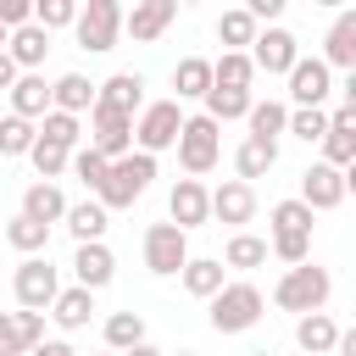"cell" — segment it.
<instances>
[{"label":"cell","mask_w":356,"mask_h":356,"mask_svg":"<svg viewBox=\"0 0 356 356\" xmlns=\"http://www.w3.org/2000/svg\"><path fill=\"white\" fill-rule=\"evenodd\" d=\"M256 33H261V28L250 22V11H245V6H234V11H222V17H217V39H222V44H234V50H245Z\"/></svg>","instance_id":"37"},{"label":"cell","mask_w":356,"mask_h":356,"mask_svg":"<svg viewBox=\"0 0 356 356\" xmlns=\"http://www.w3.org/2000/svg\"><path fill=\"white\" fill-rule=\"evenodd\" d=\"M178 278H184V289L195 295V300H211L228 278H222V261L217 256H189L184 267H178Z\"/></svg>","instance_id":"24"},{"label":"cell","mask_w":356,"mask_h":356,"mask_svg":"<svg viewBox=\"0 0 356 356\" xmlns=\"http://www.w3.org/2000/svg\"><path fill=\"white\" fill-rule=\"evenodd\" d=\"M284 134H295V139H306V145H317V139L328 134V111H289V122H284Z\"/></svg>","instance_id":"43"},{"label":"cell","mask_w":356,"mask_h":356,"mask_svg":"<svg viewBox=\"0 0 356 356\" xmlns=\"http://www.w3.org/2000/svg\"><path fill=\"white\" fill-rule=\"evenodd\" d=\"M167 211H172V228H178V234L211 222V195H206V184H200V178H178L172 195H167Z\"/></svg>","instance_id":"14"},{"label":"cell","mask_w":356,"mask_h":356,"mask_svg":"<svg viewBox=\"0 0 356 356\" xmlns=\"http://www.w3.org/2000/svg\"><path fill=\"white\" fill-rule=\"evenodd\" d=\"M11 289H17V306H22V312H50V300L61 295V278H56V267H50L44 256H22Z\"/></svg>","instance_id":"7"},{"label":"cell","mask_w":356,"mask_h":356,"mask_svg":"<svg viewBox=\"0 0 356 356\" xmlns=\"http://www.w3.org/2000/svg\"><path fill=\"white\" fill-rule=\"evenodd\" d=\"M89 106H95V83H89L83 72H61V78L50 83V111L78 117V111H89Z\"/></svg>","instance_id":"23"},{"label":"cell","mask_w":356,"mask_h":356,"mask_svg":"<svg viewBox=\"0 0 356 356\" xmlns=\"http://www.w3.org/2000/svg\"><path fill=\"white\" fill-rule=\"evenodd\" d=\"M250 356H273V350H250Z\"/></svg>","instance_id":"53"},{"label":"cell","mask_w":356,"mask_h":356,"mask_svg":"<svg viewBox=\"0 0 356 356\" xmlns=\"http://www.w3.org/2000/svg\"><path fill=\"white\" fill-rule=\"evenodd\" d=\"M11 328H17L22 356H28L33 345H44V312H11Z\"/></svg>","instance_id":"45"},{"label":"cell","mask_w":356,"mask_h":356,"mask_svg":"<svg viewBox=\"0 0 356 356\" xmlns=\"http://www.w3.org/2000/svg\"><path fill=\"white\" fill-rule=\"evenodd\" d=\"M67 167L78 172V184H89V189H100V184H106V167H111V161H100V156H95L89 145H83V150H72V156H67Z\"/></svg>","instance_id":"44"},{"label":"cell","mask_w":356,"mask_h":356,"mask_svg":"<svg viewBox=\"0 0 356 356\" xmlns=\"http://www.w3.org/2000/svg\"><path fill=\"white\" fill-rule=\"evenodd\" d=\"M206 195H211V217L245 234V222L256 217V189H250V184H239V178H222V184H217V189H206Z\"/></svg>","instance_id":"15"},{"label":"cell","mask_w":356,"mask_h":356,"mask_svg":"<svg viewBox=\"0 0 356 356\" xmlns=\"http://www.w3.org/2000/svg\"><path fill=\"white\" fill-rule=\"evenodd\" d=\"M44 50H50V33H44V28H33V22H22V28H11V33H6V56L17 61V72H39Z\"/></svg>","instance_id":"20"},{"label":"cell","mask_w":356,"mask_h":356,"mask_svg":"<svg viewBox=\"0 0 356 356\" xmlns=\"http://www.w3.org/2000/svg\"><path fill=\"white\" fill-rule=\"evenodd\" d=\"M0 356H22V345H17V328H11V312H0Z\"/></svg>","instance_id":"48"},{"label":"cell","mask_w":356,"mask_h":356,"mask_svg":"<svg viewBox=\"0 0 356 356\" xmlns=\"http://www.w3.org/2000/svg\"><path fill=\"white\" fill-rule=\"evenodd\" d=\"M345 189H350V178H345L339 167H328V161H312V167L300 172V195H295V200H300V206L317 217V211H334V206L345 200Z\"/></svg>","instance_id":"11"},{"label":"cell","mask_w":356,"mask_h":356,"mask_svg":"<svg viewBox=\"0 0 356 356\" xmlns=\"http://www.w3.org/2000/svg\"><path fill=\"white\" fill-rule=\"evenodd\" d=\"M150 178H156V156H145V150H128L122 161H111V167H106V184L95 189V200H100L106 211H117V206H134V200L150 189Z\"/></svg>","instance_id":"2"},{"label":"cell","mask_w":356,"mask_h":356,"mask_svg":"<svg viewBox=\"0 0 356 356\" xmlns=\"http://www.w3.org/2000/svg\"><path fill=\"white\" fill-rule=\"evenodd\" d=\"M6 239H11V250H22V256H44V245H50V228L17 211V217L6 222Z\"/></svg>","instance_id":"33"},{"label":"cell","mask_w":356,"mask_h":356,"mask_svg":"<svg viewBox=\"0 0 356 356\" xmlns=\"http://www.w3.org/2000/svg\"><path fill=\"white\" fill-rule=\"evenodd\" d=\"M273 161H278V145H261V139H245V145L234 150V172H239V184L267 178V172H273Z\"/></svg>","instance_id":"31"},{"label":"cell","mask_w":356,"mask_h":356,"mask_svg":"<svg viewBox=\"0 0 356 356\" xmlns=\"http://www.w3.org/2000/svg\"><path fill=\"white\" fill-rule=\"evenodd\" d=\"M33 134H39L44 145H61V150H78V139H83V128H78V117H67V111H44Z\"/></svg>","instance_id":"34"},{"label":"cell","mask_w":356,"mask_h":356,"mask_svg":"<svg viewBox=\"0 0 356 356\" xmlns=\"http://www.w3.org/2000/svg\"><path fill=\"white\" fill-rule=\"evenodd\" d=\"M284 78H289V100H295V111H323V100L334 95V72H328L317 56H300Z\"/></svg>","instance_id":"10"},{"label":"cell","mask_w":356,"mask_h":356,"mask_svg":"<svg viewBox=\"0 0 356 356\" xmlns=\"http://www.w3.org/2000/svg\"><path fill=\"white\" fill-rule=\"evenodd\" d=\"M22 22H33V0H0V28L11 33V28H22Z\"/></svg>","instance_id":"46"},{"label":"cell","mask_w":356,"mask_h":356,"mask_svg":"<svg viewBox=\"0 0 356 356\" xmlns=\"http://www.w3.org/2000/svg\"><path fill=\"white\" fill-rule=\"evenodd\" d=\"M250 83H256V67L245 50H222V61H211V89H245L250 95Z\"/></svg>","instance_id":"29"},{"label":"cell","mask_w":356,"mask_h":356,"mask_svg":"<svg viewBox=\"0 0 356 356\" xmlns=\"http://www.w3.org/2000/svg\"><path fill=\"white\" fill-rule=\"evenodd\" d=\"M178 167L189 172V178H206L211 167H217V156H222V128L200 111V117H184V128H178Z\"/></svg>","instance_id":"4"},{"label":"cell","mask_w":356,"mask_h":356,"mask_svg":"<svg viewBox=\"0 0 356 356\" xmlns=\"http://www.w3.org/2000/svg\"><path fill=\"white\" fill-rule=\"evenodd\" d=\"M28 356H78V350H72L67 339H44V345H33Z\"/></svg>","instance_id":"49"},{"label":"cell","mask_w":356,"mask_h":356,"mask_svg":"<svg viewBox=\"0 0 356 356\" xmlns=\"http://www.w3.org/2000/svg\"><path fill=\"white\" fill-rule=\"evenodd\" d=\"M178 356H200V350H178Z\"/></svg>","instance_id":"54"},{"label":"cell","mask_w":356,"mask_h":356,"mask_svg":"<svg viewBox=\"0 0 356 356\" xmlns=\"http://www.w3.org/2000/svg\"><path fill=\"white\" fill-rule=\"evenodd\" d=\"M95 106L122 111V117L145 111V78H139V72H111L106 83H95Z\"/></svg>","instance_id":"17"},{"label":"cell","mask_w":356,"mask_h":356,"mask_svg":"<svg viewBox=\"0 0 356 356\" xmlns=\"http://www.w3.org/2000/svg\"><path fill=\"white\" fill-rule=\"evenodd\" d=\"M250 67L256 72H267V78H284L295 61H300V44H295V33L289 28H261L256 39H250Z\"/></svg>","instance_id":"9"},{"label":"cell","mask_w":356,"mask_h":356,"mask_svg":"<svg viewBox=\"0 0 356 356\" xmlns=\"http://www.w3.org/2000/svg\"><path fill=\"white\" fill-rule=\"evenodd\" d=\"M72 278H78V289H89V295H95V289H106V284L117 278V256L106 250V239H100V245H78V250H72Z\"/></svg>","instance_id":"18"},{"label":"cell","mask_w":356,"mask_h":356,"mask_svg":"<svg viewBox=\"0 0 356 356\" xmlns=\"http://www.w3.org/2000/svg\"><path fill=\"white\" fill-rule=\"evenodd\" d=\"M17 78H22V72H17V61H11V56H6V50H0V89H11V83H17Z\"/></svg>","instance_id":"50"},{"label":"cell","mask_w":356,"mask_h":356,"mask_svg":"<svg viewBox=\"0 0 356 356\" xmlns=\"http://www.w3.org/2000/svg\"><path fill=\"white\" fill-rule=\"evenodd\" d=\"M317 145H323V161H328V167L350 172V161H356V106L339 100V111H328V134H323Z\"/></svg>","instance_id":"13"},{"label":"cell","mask_w":356,"mask_h":356,"mask_svg":"<svg viewBox=\"0 0 356 356\" xmlns=\"http://www.w3.org/2000/svg\"><path fill=\"white\" fill-rule=\"evenodd\" d=\"M61 222L72 228V239H78V245H100V239H106V228H111L100 200H67V217H61Z\"/></svg>","instance_id":"22"},{"label":"cell","mask_w":356,"mask_h":356,"mask_svg":"<svg viewBox=\"0 0 356 356\" xmlns=\"http://www.w3.org/2000/svg\"><path fill=\"white\" fill-rule=\"evenodd\" d=\"M250 111V95L245 89H206V117L222 128V122H234V117H245Z\"/></svg>","instance_id":"35"},{"label":"cell","mask_w":356,"mask_h":356,"mask_svg":"<svg viewBox=\"0 0 356 356\" xmlns=\"http://www.w3.org/2000/svg\"><path fill=\"white\" fill-rule=\"evenodd\" d=\"M267 222H273V234H312V211L300 200H278L267 211Z\"/></svg>","instance_id":"40"},{"label":"cell","mask_w":356,"mask_h":356,"mask_svg":"<svg viewBox=\"0 0 356 356\" xmlns=\"http://www.w3.org/2000/svg\"><path fill=\"white\" fill-rule=\"evenodd\" d=\"M50 317H56V328L78 334V328H89V317H95V295L72 284V289H61V295L50 300Z\"/></svg>","instance_id":"25"},{"label":"cell","mask_w":356,"mask_h":356,"mask_svg":"<svg viewBox=\"0 0 356 356\" xmlns=\"http://www.w3.org/2000/svg\"><path fill=\"white\" fill-rule=\"evenodd\" d=\"M78 22V0H33V28L56 33V28H72Z\"/></svg>","instance_id":"38"},{"label":"cell","mask_w":356,"mask_h":356,"mask_svg":"<svg viewBox=\"0 0 356 356\" xmlns=\"http://www.w3.org/2000/svg\"><path fill=\"white\" fill-rule=\"evenodd\" d=\"M261 312H267V300H261V289L250 284V278H234V284H222L217 295H211V328L217 334H245V328H256L261 323Z\"/></svg>","instance_id":"1"},{"label":"cell","mask_w":356,"mask_h":356,"mask_svg":"<svg viewBox=\"0 0 356 356\" xmlns=\"http://www.w3.org/2000/svg\"><path fill=\"white\" fill-rule=\"evenodd\" d=\"M95 356H117V350H95Z\"/></svg>","instance_id":"55"},{"label":"cell","mask_w":356,"mask_h":356,"mask_svg":"<svg viewBox=\"0 0 356 356\" xmlns=\"http://www.w3.org/2000/svg\"><path fill=\"white\" fill-rule=\"evenodd\" d=\"M245 11H250V22H256V28H261V22H273V17H278V11H284V0H250V6H245Z\"/></svg>","instance_id":"47"},{"label":"cell","mask_w":356,"mask_h":356,"mask_svg":"<svg viewBox=\"0 0 356 356\" xmlns=\"http://www.w3.org/2000/svg\"><path fill=\"white\" fill-rule=\"evenodd\" d=\"M33 122H22V117H0V156H28L33 150Z\"/></svg>","instance_id":"41"},{"label":"cell","mask_w":356,"mask_h":356,"mask_svg":"<svg viewBox=\"0 0 356 356\" xmlns=\"http://www.w3.org/2000/svg\"><path fill=\"white\" fill-rule=\"evenodd\" d=\"M44 111H50V83H44V72H22V78L11 83V117L33 122V117H44Z\"/></svg>","instance_id":"21"},{"label":"cell","mask_w":356,"mask_h":356,"mask_svg":"<svg viewBox=\"0 0 356 356\" xmlns=\"http://www.w3.org/2000/svg\"><path fill=\"white\" fill-rule=\"evenodd\" d=\"M100 334H106V350H117V356H122V350L145 345V317H139V312H111Z\"/></svg>","instance_id":"32"},{"label":"cell","mask_w":356,"mask_h":356,"mask_svg":"<svg viewBox=\"0 0 356 356\" xmlns=\"http://www.w3.org/2000/svg\"><path fill=\"white\" fill-rule=\"evenodd\" d=\"M267 250H273L278 261L300 267V261H312V234H273V239H267Z\"/></svg>","instance_id":"42"},{"label":"cell","mask_w":356,"mask_h":356,"mask_svg":"<svg viewBox=\"0 0 356 356\" xmlns=\"http://www.w3.org/2000/svg\"><path fill=\"white\" fill-rule=\"evenodd\" d=\"M172 89H178V100H206V89H211V61H206V56H184V61L172 67Z\"/></svg>","instance_id":"30"},{"label":"cell","mask_w":356,"mask_h":356,"mask_svg":"<svg viewBox=\"0 0 356 356\" xmlns=\"http://www.w3.org/2000/svg\"><path fill=\"white\" fill-rule=\"evenodd\" d=\"M178 17V0H134V11H122V28L134 33V44H150L172 28Z\"/></svg>","instance_id":"16"},{"label":"cell","mask_w":356,"mask_h":356,"mask_svg":"<svg viewBox=\"0 0 356 356\" xmlns=\"http://www.w3.org/2000/svg\"><path fill=\"white\" fill-rule=\"evenodd\" d=\"M122 356H167V350H156V345L145 339V345H134V350H122Z\"/></svg>","instance_id":"51"},{"label":"cell","mask_w":356,"mask_h":356,"mask_svg":"<svg viewBox=\"0 0 356 356\" xmlns=\"http://www.w3.org/2000/svg\"><path fill=\"white\" fill-rule=\"evenodd\" d=\"M328 295H334V278H328V267H317V261L289 267V273L278 278V289H273V300H278L284 312H295V317L323 312V306H328Z\"/></svg>","instance_id":"3"},{"label":"cell","mask_w":356,"mask_h":356,"mask_svg":"<svg viewBox=\"0 0 356 356\" xmlns=\"http://www.w3.org/2000/svg\"><path fill=\"white\" fill-rule=\"evenodd\" d=\"M328 72L334 67H345V72H356V11H339L334 17V28H328V44H323V56H317Z\"/></svg>","instance_id":"19"},{"label":"cell","mask_w":356,"mask_h":356,"mask_svg":"<svg viewBox=\"0 0 356 356\" xmlns=\"http://www.w3.org/2000/svg\"><path fill=\"white\" fill-rule=\"evenodd\" d=\"M178 128H184L178 100H150V106L139 111V122H134V145H139L145 156H161V150L178 145Z\"/></svg>","instance_id":"6"},{"label":"cell","mask_w":356,"mask_h":356,"mask_svg":"<svg viewBox=\"0 0 356 356\" xmlns=\"http://www.w3.org/2000/svg\"><path fill=\"white\" fill-rule=\"evenodd\" d=\"M0 50H6V28H0Z\"/></svg>","instance_id":"52"},{"label":"cell","mask_w":356,"mask_h":356,"mask_svg":"<svg viewBox=\"0 0 356 356\" xmlns=\"http://www.w3.org/2000/svg\"><path fill=\"white\" fill-rule=\"evenodd\" d=\"M334 339H339V323H334L328 312H306V317H295V345H300V350L328 356V350H334Z\"/></svg>","instance_id":"26"},{"label":"cell","mask_w":356,"mask_h":356,"mask_svg":"<svg viewBox=\"0 0 356 356\" xmlns=\"http://www.w3.org/2000/svg\"><path fill=\"white\" fill-rule=\"evenodd\" d=\"M184 261H189V234H178L172 222H150L145 228V267L156 278H172Z\"/></svg>","instance_id":"12"},{"label":"cell","mask_w":356,"mask_h":356,"mask_svg":"<svg viewBox=\"0 0 356 356\" xmlns=\"http://www.w3.org/2000/svg\"><path fill=\"white\" fill-rule=\"evenodd\" d=\"M261 261H267V239H256V234H234L222 250V267H239V273H250Z\"/></svg>","instance_id":"36"},{"label":"cell","mask_w":356,"mask_h":356,"mask_svg":"<svg viewBox=\"0 0 356 356\" xmlns=\"http://www.w3.org/2000/svg\"><path fill=\"white\" fill-rule=\"evenodd\" d=\"M22 217H33V222H61L67 217V195L56 189V184H28L22 189Z\"/></svg>","instance_id":"28"},{"label":"cell","mask_w":356,"mask_h":356,"mask_svg":"<svg viewBox=\"0 0 356 356\" xmlns=\"http://www.w3.org/2000/svg\"><path fill=\"white\" fill-rule=\"evenodd\" d=\"M89 150L100 161H122L134 150V117L106 111V106H89Z\"/></svg>","instance_id":"8"},{"label":"cell","mask_w":356,"mask_h":356,"mask_svg":"<svg viewBox=\"0 0 356 356\" xmlns=\"http://www.w3.org/2000/svg\"><path fill=\"white\" fill-rule=\"evenodd\" d=\"M245 122H250V134H245V139L278 145V134H284V122H289V106H284V100H250Z\"/></svg>","instance_id":"27"},{"label":"cell","mask_w":356,"mask_h":356,"mask_svg":"<svg viewBox=\"0 0 356 356\" xmlns=\"http://www.w3.org/2000/svg\"><path fill=\"white\" fill-rule=\"evenodd\" d=\"M72 33H78V44H83V50H95V56L117 50V33H122V6H117V0H89V6H78Z\"/></svg>","instance_id":"5"},{"label":"cell","mask_w":356,"mask_h":356,"mask_svg":"<svg viewBox=\"0 0 356 356\" xmlns=\"http://www.w3.org/2000/svg\"><path fill=\"white\" fill-rule=\"evenodd\" d=\"M67 156H72V150H61V145H44V139H33V150H28V161H33L39 184L61 178V172H67Z\"/></svg>","instance_id":"39"}]
</instances>
